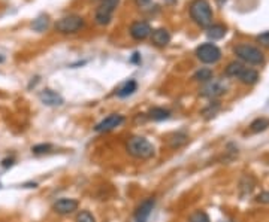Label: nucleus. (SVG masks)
Wrapping results in <instances>:
<instances>
[{
  "instance_id": "obj_12",
  "label": "nucleus",
  "mask_w": 269,
  "mask_h": 222,
  "mask_svg": "<svg viewBox=\"0 0 269 222\" xmlns=\"http://www.w3.org/2000/svg\"><path fill=\"white\" fill-rule=\"evenodd\" d=\"M130 35L134 40H144L151 35V26L145 21H136L130 27Z\"/></svg>"
},
{
  "instance_id": "obj_22",
  "label": "nucleus",
  "mask_w": 269,
  "mask_h": 222,
  "mask_svg": "<svg viewBox=\"0 0 269 222\" xmlns=\"http://www.w3.org/2000/svg\"><path fill=\"white\" fill-rule=\"evenodd\" d=\"M188 222H211V221H210V216L204 210H197L188 218Z\"/></svg>"
},
{
  "instance_id": "obj_25",
  "label": "nucleus",
  "mask_w": 269,
  "mask_h": 222,
  "mask_svg": "<svg viewBox=\"0 0 269 222\" xmlns=\"http://www.w3.org/2000/svg\"><path fill=\"white\" fill-rule=\"evenodd\" d=\"M220 109V105H219V102H216L214 103V108H213V103L204 111V115H207V116H214L216 113H217V111Z\"/></svg>"
},
{
  "instance_id": "obj_5",
  "label": "nucleus",
  "mask_w": 269,
  "mask_h": 222,
  "mask_svg": "<svg viewBox=\"0 0 269 222\" xmlns=\"http://www.w3.org/2000/svg\"><path fill=\"white\" fill-rule=\"evenodd\" d=\"M84 26V20L80 15H67L55 23V30L63 35L77 33Z\"/></svg>"
},
{
  "instance_id": "obj_9",
  "label": "nucleus",
  "mask_w": 269,
  "mask_h": 222,
  "mask_svg": "<svg viewBox=\"0 0 269 222\" xmlns=\"http://www.w3.org/2000/svg\"><path fill=\"white\" fill-rule=\"evenodd\" d=\"M124 122V116L120 113H111L109 116L103 118L99 124H96L94 131L96 133H108L115 130L117 127H120Z\"/></svg>"
},
{
  "instance_id": "obj_4",
  "label": "nucleus",
  "mask_w": 269,
  "mask_h": 222,
  "mask_svg": "<svg viewBox=\"0 0 269 222\" xmlns=\"http://www.w3.org/2000/svg\"><path fill=\"white\" fill-rule=\"evenodd\" d=\"M233 52L239 60H242L247 64H262L265 61L263 52L259 48L251 46V45H245V43L238 45V46H235Z\"/></svg>"
},
{
  "instance_id": "obj_13",
  "label": "nucleus",
  "mask_w": 269,
  "mask_h": 222,
  "mask_svg": "<svg viewBox=\"0 0 269 222\" xmlns=\"http://www.w3.org/2000/svg\"><path fill=\"white\" fill-rule=\"evenodd\" d=\"M39 100L46 106H61L64 103L63 97L58 93H55V91H52L49 88H45V90H42L39 93Z\"/></svg>"
},
{
  "instance_id": "obj_7",
  "label": "nucleus",
  "mask_w": 269,
  "mask_h": 222,
  "mask_svg": "<svg viewBox=\"0 0 269 222\" xmlns=\"http://www.w3.org/2000/svg\"><path fill=\"white\" fill-rule=\"evenodd\" d=\"M197 58L205 64H214L222 58V51L214 43H204L196 49Z\"/></svg>"
},
{
  "instance_id": "obj_16",
  "label": "nucleus",
  "mask_w": 269,
  "mask_h": 222,
  "mask_svg": "<svg viewBox=\"0 0 269 222\" xmlns=\"http://www.w3.org/2000/svg\"><path fill=\"white\" fill-rule=\"evenodd\" d=\"M226 32H227V29L223 24H211L210 27H207V36L213 40L223 39Z\"/></svg>"
},
{
  "instance_id": "obj_28",
  "label": "nucleus",
  "mask_w": 269,
  "mask_h": 222,
  "mask_svg": "<svg viewBox=\"0 0 269 222\" xmlns=\"http://www.w3.org/2000/svg\"><path fill=\"white\" fill-rule=\"evenodd\" d=\"M14 164V158H5L3 161H2V166L5 167V169H8V167H11Z\"/></svg>"
},
{
  "instance_id": "obj_15",
  "label": "nucleus",
  "mask_w": 269,
  "mask_h": 222,
  "mask_svg": "<svg viewBox=\"0 0 269 222\" xmlns=\"http://www.w3.org/2000/svg\"><path fill=\"white\" fill-rule=\"evenodd\" d=\"M138 90V82L134 81V79H127L126 82H123L120 87H118V90H117V96L118 97H121V99H124V97H129V96H132L134 91Z\"/></svg>"
},
{
  "instance_id": "obj_17",
  "label": "nucleus",
  "mask_w": 269,
  "mask_h": 222,
  "mask_svg": "<svg viewBox=\"0 0 269 222\" xmlns=\"http://www.w3.org/2000/svg\"><path fill=\"white\" fill-rule=\"evenodd\" d=\"M187 142H188V136L184 133H175L168 139V145H169V148H172V149H179V148H182Z\"/></svg>"
},
{
  "instance_id": "obj_6",
  "label": "nucleus",
  "mask_w": 269,
  "mask_h": 222,
  "mask_svg": "<svg viewBox=\"0 0 269 222\" xmlns=\"http://www.w3.org/2000/svg\"><path fill=\"white\" fill-rule=\"evenodd\" d=\"M120 0H102L96 11V23L99 26H106L112 20V14L117 9Z\"/></svg>"
},
{
  "instance_id": "obj_23",
  "label": "nucleus",
  "mask_w": 269,
  "mask_h": 222,
  "mask_svg": "<svg viewBox=\"0 0 269 222\" xmlns=\"http://www.w3.org/2000/svg\"><path fill=\"white\" fill-rule=\"evenodd\" d=\"M52 149V146L49 143H41V145H35L32 148V152L36 155H42V154H48Z\"/></svg>"
},
{
  "instance_id": "obj_27",
  "label": "nucleus",
  "mask_w": 269,
  "mask_h": 222,
  "mask_svg": "<svg viewBox=\"0 0 269 222\" xmlns=\"http://www.w3.org/2000/svg\"><path fill=\"white\" fill-rule=\"evenodd\" d=\"M256 201L263 203V204H269V191H263L256 197Z\"/></svg>"
},
{
  "instance_id": "obj_26",
  "label": "nucleus",
  "mask_w": 269,
  "mask_h": 222,
  "mask_svg": "<svg viewBox=\"0 0 269 222\" xmlns=\"http://www.w3.org/2000/svg\"><path fill=\"white\" fill-rule=\"evenodd\" d=\"M257 42H259L260 45L269 48V32H265V33L259 35V36H257Z\"/></svg>"
},
{
  "instance_id": "obj_20",
  "label": "nucleus",
  "mask_w": 269,
  "mask_h": 222,
  "mask_svg": "<svg viewBox=\"0 0 269 222\" xmlns=\"http://www.w3.org/2000/svg\"><path fill=\"white\" fill-rule=\"evenodd\" d=\"M268 127H269L268 118H257L250 124V131L251 133H260V131H265Z\"/></svg>"
},
{
  "instance_id": "obj_19",
  "label": "nucleus",
  "mask_w": 269,
  "mask_h": 222,
  "mask_svg": "<svg viewBox=\"0 0 269 222\" xmlns=\"http://www.w3.org/2000/svg\"><path fill=\"white\" fill-rule=\"evenodd\" d=\"M148 116L153 121H165V119H168L171 116V111H168L165 108H154V109L150 111Z\"/></svg>"
},
{
  "instance_id": "obj_18",
  "label": "nucleus",
  "mask_w": 269,
  "mask_h": 222,
  "mask_svg": "<svg viewBox=\"0 0 269 222\" xmlns=\"http://www.w3.org/2000/svg\"><path fill=\"white\" fill-rule=\"evenodd\" d=\"M214 78V73H213V70L211 69H208V67H202L200 70H197L194 75H193V79L194 81H199V82H208V81H211Z\"/></svg>"
},
{
  "instance_id": "obj_2",
  "label": "nucleus",
  "mask_w": 269,
  "mask_h": 222,
  "mask_svg": "<svg viewBox=\"0 0 269 222\" xmlns=\"http://www.w3.org/2000/svg\"><path fill=\"white\" fill-rule=\"evenodd\" d=\"M190 17L199 27H210L213 23V9L207 0H194L190 5Z\"/></svg>"
},
{
  "instance_id": "obj_29",
  "label": "nucleus",
  "mask_w": 269,
  "mask_h": 222,
  "mask_svg": "<svg viewBox=\"0 0 269 222\" xmlns=\"http://www.w3.org/2000/svg\"><path fill=\"white\" fill-rule=\"evenodd\" d=\"M130 61H132V63H141V55H139L138 52H134L133 57L130 58Z\"/></svg>"
},
{
  "instance_id": "obj_21",
  "label": "nucleus",
  "mask_w": 269,
  "mask_h": 222,
  "mask_svg": "<svg viewBox=\"0 0 269 222\" xmlns=\"http://www.w3.org/2000/svg\"><path fill=\"white\" fill-rule=\"evenodd\" d=\"M48 26H49V18H48V15H39V17L32 23V27H33V30H36V32H45V30L48 29Z\"/></svg>"
},
{
  "instance_id": "obj_30",
  "label": "nucleus",
  "mask_w": 269,
  "mask_h": 222,
  "mask_svg": "<svg viewBox=\"0 0 269 222\" xmlns=\"http://www.w3.org/2000/svg\"><path fill=\"white\" fill-rule=\"evenodd\" d=\"M151 2V0H136V5L138 6H145V5H148Z\"/></svg>"
},
{
  "instance_id": "obj_24",
  "label": "nucleus",
  "mask_w": 269,
  "mask_h": 222,
  "mask_svg": "<svg viewBox=\"0 0 269 222\" xmlns=\"http://www.w3.org/2000/svg\"><path fill=\"white\" fill-rule=\"evenodd\" d=\"M77 222H96V219H94V216H93L90 212L84 210V212H81V213L78 215Z\"/></svg>"
},
{
  "instance_id": "obj_8",
  "label": "nucleus",
  "mask_w": 269,
  "mask_h": 222,
  "mask_svg": "<svg viewBox=\"0 0 269 222\" xmlns=\"http://www.w3.org/2000/svg\"><path fill=\"white\" fill-rule=\"evenodd\" d=\"M227 90V85L223 81H216L214 78L211 81H208L205 84V87L200 90V96L202 97H208V99H216L220 97L222 94H224Z\"/></svg>"
},
{
  "instance_id": "obj_3",
  "label": "nucleus",
  "mask_w": 269,
  "mask_h": 222,
  "mask_svg": "<svg viewBox=\"0 0 269 222\" xmlns=\"http://www.w3.org/2000/svg\"><path fill=\"white\" fill-rule=\"evenodd\" d=\"M226 75L230 78H236L244 84L253 85L259 81V73L247 66H244L239 61H232L229 63V66L226 67Z\"/></svg>"
},
{
  "instance_id": "obj_1",
  "label": "nucleus",
  "mask_w": 269,
  "mask_h": 222,
  "mask_svg": "<svg viewBox=\"0 0 269 222\" xmlns=\"http://www.w3.org/2000/svg\"><path fill=\"white\" fill-rule=\"evenodd\" d=\"M127 152L138 158V160H150L154 157L156 154V149L151 142H148L145 137H132L129 142H127Z\"/></svg>"
},
{
  "instance_id": "obj_11",
  "label": "nucleus",
  "mask_w": 269,
  "mask_h": 222,
  "mask_svg": "<svg viewBox=\"0 0 269 222\" xmlns=\"http://www.w3.org/2000/svg\"><path fill=\"white\" fill-rule=\"evenodd\" d=\"M154 204H156V200L153 197L142 201L141 206L136 209V212H134V222H147L148 216L151 215V212L154 209Z\"/></svg>"
},
{
  "instance_id": "obj_14",
  "label": "nucleus",
  "mask_w": 269,
  "mask_h": 222,
  "mask_svg": "<svg viewBox=\"0 0 269 222\" xmlns=\"http://www.w3.org/2000/svg\"><path fill=\"white\" fill-rule=\"evenodd\" d=\"M151 42L156 46L163 48L171 42V33L166 29H157V30L151 32Z\"/></svg>"
},
{
  "instance_id": "obj_10",
  "label": "nucleus",
  "mask_w": 269,
  "mask_h": 222,
  "mask_svg": "<svg viewBox=\"0 0 269 222\" xmlns=\"http://www.w3.org/2000/svg\"><path fill=\"white\" fill-rule=\"evenodd\" d=\"M52 209L58 215H69L78 209V201L74 198H60L54 203Z\"/></svg>"
},
{
  "instance_id": "obj_31",
  "label": "nucleus",
  "mask_w": 269,
  "mask_h": 222,
  "mask_svg": "<svg viewBox=\"0 0 269 222\" xmlns=\"http://www.w3.org/2000/svg\"><path fill=\"white\" fill-rule=\"evenodd\" d=\"M165 2H166V3H174L175 0H165Z\"/></svg>"
}]
</instances>
